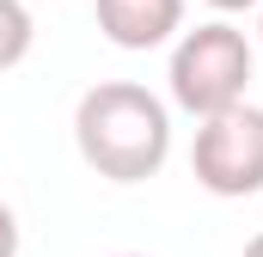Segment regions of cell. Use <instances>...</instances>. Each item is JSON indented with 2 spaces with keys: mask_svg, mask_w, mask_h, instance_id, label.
<instances>
[{
  "mask_svg": "<svg viewBox=\"0 0 263 257\" xmlns=\"http://www.w3.org/2000/svg\"><path fill=\"white\" fill-rule=\"evenodd\" d=\"M190 172L208 196H257L263 190V104H227L196 117Z\"/></svg>",
  "mask_w": 263,
  "mask_h": 257,
  "instance_id": "3",
  "label": "cell"
},
{
  "mask_svg": "<svg viewBox=\"0 0 263 257\" xmlns=\"http://www.w3.org/2000/svg\"><path fill=\"white\" fill-rule=\"evenodd\" d=\"M257 12H263V6H257ZM257 37H263V19H257Z\"/></svg>",
  "mask_w": 263,
  "mask_h": 257,
  "instance_id": "10",
  "label": "cell"
},
{
  "mask_svg": "<svg viewBox=\"0 0 263 257\" xmlns=\"http://www.w3.org/2000/svg\"><path fill=\"white\" fill-rule=\"evenodd\" d=\"M251 67H257L251 37L239 25H227V19H208L196 31H184L178 49H172V67H165L172 104L190 111V117H214V111H227V104L245 98Z\"/></svg>",
  "mask_w": 263,
  "mask_h": 257,
  "instance_id": "2",
  "label": "cell"
},
{
  "mask_svg": "<svg viewBox=\"0 0 263 257\" xmlns=\"http://www.w3.org/2000/svg\"><path fill=\"white\" fill-rule=\"evenodd\" d=\"M73 147L110 184H147L172 159V111L135 80H98L73 104Z\"/></svg>",
  "mask_w": 263,
  "mask_h": 257,
  "instance_id": "1",
  "label": "cell"
},
{
  "mask_svg": "<svg viewBox=\"0 0 263 257\" xmlns=\"http://www.w3.org/2000/svg\"><path fill=\"white\" fill-rule=\"evenodd\" d=\"M245 257H263V233H251V245H245Z\"/></svg>",
  "mask_w": 263,
  "mask_h": 257,
  "instance_id": "8",
  "label": "cell"
},
{
  "mask_svg": "<svg viewBox=\"0 0 263 257\" xmlns=\"http://www.w3.org/2000/svg\"><path fill=\"white\" fill-rule=\"evenodd\" d=\"M98 31L117 49H159L184 31V0H98Z\"/></svg>",
  "mask_w": 263,
  "mask_h": 257,
  "instance_id": "4",
  "label": "cell"
},
{
  "mask_svg": "<svg viewBox=\"0 0 263 257\" xmlns=\"http://www.w3.org/2000/svg\"><path fill=\"white\" fill-rule=\"evenodd\" d=\"M117 257H147V251H117Z\"/></svg>",
  "mask_w": 263,
  "mask_h": 257,
  "instance_id": "9",
  "label": "cell"
},
{
  "mask_svg": "<svg viewBox=\"0 0 263 257\" xmlns=\"http://www.w3.org/2000/svg\"><path fill=\"white\" fill-rule=\"evenodd\" d=\"M31 43H37V25H31V12H25V0H0V74L25 62Z\"/></svg>",
  "mask_w": 263,
  "mask_h": 257,
  "instance_id": "5",
  "label": "cell"
},
{
  "mask_svg": "<svg viewBox=\"0 0 263 257\" xmlns=\"http://www.w3.org/2000/svg\"><path fill=\"white\" fill-rule=\"evenodd\" d=\"M214 12H251V6H263V0H208Z\"/></svg>",
  "mask_w": 263,
  "mask_h": 257,
  "instance_id": "7",
  "label": "cell"
},
{
  "mask_svg": "<svg viewBox=\"0 0 263 257\" xmlns=\"http://www.w3.org/2000/svg\"><path fill=\"white\" fill-rule=\"evenodd\" d=\"M0 257H18V214L0 202Z\"/></svg>",
  "mask_w": 263,
  "mask_h": 257,
  "instance_id": "6",
  "label": "cell"
}]
</instances>
